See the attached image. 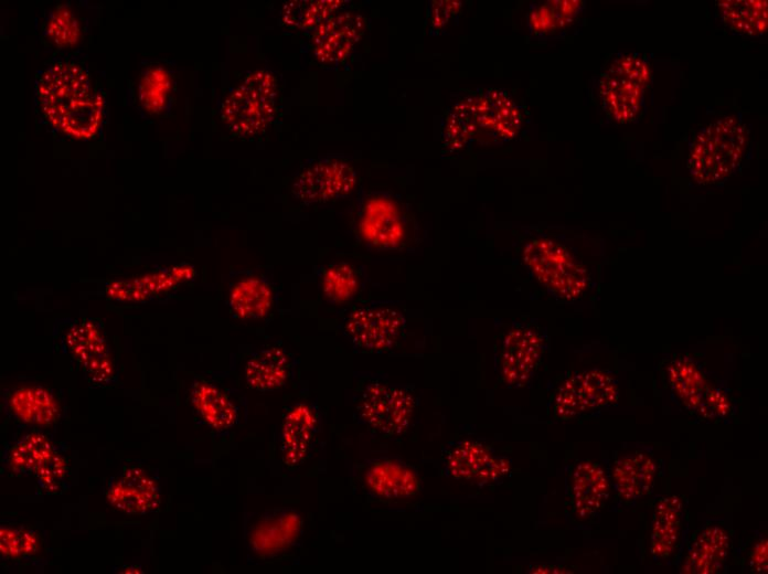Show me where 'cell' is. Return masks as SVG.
Segmentation results:
<instances>
[{
    "label": "cell",
    "mask_w": 768,
    "mask_h": 574,
    "mask_svg": "<svg viewBox=\"0 0 768 574\" xmlns=\"http://www.w3.org/2000/svg\"><path fill=\"white\" fill-rule=\"evenodd\" d=\"M38 96L46 118L65 134L88 138L97 130L103 97L81 64L61 61L51 65L38 83Z\"/></svg>",
    "instance_id": "6da1fadb"
},
{
    "label": "cell",
    "mask_w": 768,
    "mask_h": 574,
    "mask_svg": "<svg viewBox=\"0 0 768 574\" xmlns=\"http://www.w3.org/2000/svg\"><path fill=\"white\" fill-rule=\"evenodd\" d=\"M747 140L746 126L736 117H725L704 127L690 147L686 160L690 176L702 185L725 181L740 166Z\"/></svg>",
    "instance_id": "7a4b0ae2"
},
{
    "label": "cell",
    "mask_w": 768,
    "mask_h": 574,
    "mask_svg": "<svg viewBox=\"0 0 768 574\" xmlns=\"http://www.w3.org/2000/svg\"><path fill=\"white\" fill-rule=\"evenodd\" d=\"M522 259L534 279L554 298L572 301L588 288L584 264L562 243L534 237L525 243Z\"/></svg>",
    "instance_id": "3957f363"
},
{
    "label": "cell",
    "mask_w": 768,
    "mask_h": 574,
    "mask_svg": "<svg viewBox=\"0 0 768 574\" xmlns=\"http://www.w3.org/2000/svg\"><path fill=\"white\" fill-rule=\"evenodd\" d=\"M276 95L274 76L267 71L253 72L225 98L222 118L238 136L257 135L274 119Z\"/></svg>",
    "instance_id": "277c9868"
},
{
    "label": "cell",
    "mask_w": 768,
    "mask_h": 574,
    "mask_svg": "<svg viewBox=\"0 0 768 574\" xmlns=\"http://www.w3.org/2000/svg\"><path fill=\"white\" fill-rule=\"evenodd\" d=\"M649 78V63L640 54H626L612 62L599 82L602 104L612 118L621 123L637 118Z\"/></svg>",
    "instance_id": "5b68a950"
},
{
    "label": "cell",
    "mask_w": 768,
    "mask_h": 574,
    "mask_svg": "<svg viewBox=\"0 0 768 574\" xmlns=\"http://www.w3.org/2000/svg\"><path fill=\"white\" fill-rule=\"evenodd\" d=\"M617 381L601 370L576 373L556 391L553 411L559 419H570L583 413L614 405L618 401Z\"/></svg>",
    "instance_id": "8992f818"
},
{
    "label": "cell",
    "mask_w": 768,
    "mask_h": 574,
    "mask_svg": "<svg viewBox=\"0 0 768 574\" xmlns=\"http://www.w3.org/2000/svg\"><path fill=\"white\" fill-rule=\"evenodd\" d=\"M414 408L415 400L408 391L377 381L366 385L358 405L363 423L384 436L405 432Z\"/></svg>",
    "instance_id": "52a82bcc"
},
{
    "label": "cell",
    "mask_w": 768,
    "mask_h": 574,
    "mask_svg": "<svg viewBox=\"0 0 768 574\" xmlns=\"http://www.w3.org/2000/svg\"><path fill=\"white\" fill-rule=\"evenodd\" d=\"M546 339L540 329L529 323H515L505 333L498 354L502 381L511 386L524 385L540 365Z\"/></svg>",
    "instance_id": "ba28073f"
},
{
    "label": "cell",
    "mask_w": 768,
    "mask_h": 574,
    "mask_svg": "<svg viewBox=\"0 0 768 574\" xmlns=\"http://www.w3.org/2000/svg\"><path fill=\"white\" fill-rule=\"evenodd\" d=\"M356 172L337 158L319 159L295 179L292 195L303 203H323L348 195L355 187Z\"/></svg>",
    "instance_id": "9c48e42d"
},
{
    "label": "cell",
    "mask_w": 768,
    "mask_h": 574,
    "mask_svg": "<svg viewBox=\"0 0 768 574\" xmlns=\"http://www.w3.org/2000/svg\"><path fill=\"white\" fill-rule=\"evenodd\" d=\"M404 328L405 318L399 311L384 306H367L354 309L343 329L356 348L382 352L396 343Z\"/></svg>",
    "instance_id": "30bf717a"
},
{
    "label": "cell",
    "mask_w": 768,
    "mask_h": 574,
    "mask_svg": "<svg viewBox=\"0 0 768 574\" xmlns=\"http://www.w3.org/2000/svg\"><path fill=\"white\" fill-rule=\"evenodd\" d=\"M64 341L90 383L102 386L111 382L114 368L109 347L95 322L82 320L74 323L65 334Z\"/></svg>",
    "instance_id": "8fae6325"
},
{
    "label": "cell",
    "mask_w": 768,
    "mask_h": 574,
    "mask_svg": "<svg viewBox=\"0 0 768 574\" xmlns=\"http://www.w3.org/2000/svg\"><path fill=\"white\" fill-rule=\"evenodd\" d=\"M109 504L126 514H146L160 504V490L154 479L135 465L125 467L110 478L106 487Z\"/></svg>",
    "instance_id": "7c38bea8"
},
{
    "label": "cell",
    "mask_w": 768,
    "mask_h": 574,
    "mask_svg": "<svg viewBox=\"0 0 768 574\" xmlns=\"http://www.w3.org/2000/svg\"><path fill=\"white\" fill-rule=\"evenodd\" d=\"M359 228L370 245L381 249L397 248L405 237V224L397 204L385 194L370 196L359 214Z\"/></svg>",
    "instance_id": "4fadbf2b"
},
{
    "label": "cell",
    "mask_w": 768,
    "mask_h": 574,
    "mask_svg": "<svg viewBox=\"0 0 768 574\" xmlns=\"http://www.w3.org/2000/svg\"><path fill=\"white\" fill-rule=\"evenodd\" d=\"M362 32L360 15L350 12L333 14L316 29L313 54L323 64H339L349 56Z\"/></svg>",
    "instance_id": "5bb4252c"
},
{
    "label": "cell",
    "mask_w": 768,
    "mask_h": 574,
    "mask_svg": "<svg viewBox=\"0 0 768 574\" xmlns=\"http://www.w3.org/2000/svg\"><path fill=\"white\" fill-rule=\"evenodd\" d=\"M509 466L506 459L476 442H458L446 455L447 471L457 479L490 482L508 472Z\"/></svg>",
    "instance_id": "9a60e30c"
},
{
    "label": "cell",
    "mask_w": 768,
    "mask_h": 574,
    "mask_svg": "<svg viewBox=\"0 0 768 574\" xmlns=\"http://www.w3.org/2000/svg\"><path fill=\"white\" fill-rule=\"evenodd\" d=\"M6 411L15 421L33 426H50L60 417V406L46 389L25 385L7 395Z\"/></svg>",
    "instance_id": "2e32d148"
},
{
    "label": "cell",
    "mask_w": 768,
    "mask_h": 574,
    "mask_svg": "<svg viewBox=\"0 0 768 574\" xmlns=\"http://www.w3.org/2000/svg\"><path fill=\"white\" fill-rule=\"evenodd\" d=\"M573 510L580 519L594 514L604 504L609 493V483L601 467L591 461L577 464L570 476Z\"/></svg>",
    "instance_id": "e0dca14e"
},
{
    "label": "cell",
    "mask_w": 768,
    "mask_h": 574,
    "mask_svg": "<svg viewBox=\"0 0 768 574\" xmlns=\"http://www.w3.org/2000/svg\"><path fill=\"white\" fill-rule=\"evenodd\" d=\"M365 482L374 495L384 499L407 498L420 489L415 470L392 459H382L370 465L365 472Z\"/></svg>",
    "instance_id": "ac0fdd59"
},
{
    "label": "cell",
    "mask_w": 768,
    "mask_h": 574,
    "mask_svg": "<svg viewBox=\"0 0 768 574\" xmlns=\"http://www.w3.org/2000/svg\"><path fill=\"white\" fill-rule=\"evenodd\" d=\"M672 393L689 411H696L711 384L700 365L689 357L673 359L666 368Z\"/></svg>",
    "instance_id": "d6986e66"
},
{
    "label": "cell",
    "mask_w": 768,
    "mask_h": 574,
    "mask_svg": "<svg viewBox=\"0 0 768 574\" xmlns=\"http://www.w3.org/2000/svg\"><path fill=\"white\" fill-rule=\"evenodd\" d=\"M654 472L653 460L643 453L618 459L611 470L615 488L623 500H636L648 493Z\"/></svg>",
    "instance_id": "ffe728a7"
},
{
    "label": "cell",
    "mask_w": 768,
    "mask_h": 574,
    "mask_svg": "<svg viewBox=\"0 0 768 574\" xmlns=\"http://www.w3.org/2000/svg\"><path fill=\"white\" fill-rule=\"evenodd\" d=\"M316 426V414L306 404H298L288 412L281 435L284 460L287 465H297L307 456Z\"/></svg>",
    "instance_id": "44dd1931"
},
{
    "label": "cell",
    "mask_w": 768,
    "mask_h": 574,
    "mask_svg": "<svg viewBox=\"0 0 768 574\" xmlns=\"http://www.w3.org/2000/svg\"><path fill=\"white\" fill-rule=\"evenodd\" d=\"M191 402L201 418L214 429H226L237 419V410L228 396L215 385L195 381L190 391Z\"/></svg>",
    "instance_id": "7402d4cb"
},
{
    "label": "cell",
    "mask_w": 768,
    "mask_h": 574,
    "mask_svg": "<svg viewBox=\"0 0 768 574\" xmlns=\"http://www.w3.org/2000/svg\"><path fill=\"white\" fill-rule=\"evenodd\" d=\"M729 549L727 533L718 527L701 531L686 557L685 570L693 573H714L721 570Z\"/></svg>",
    "instance_id": "603a6c76"
},
{
    "label": "cell",
    "mask_w": 768,
    "mask_h": 574,
    "mask_svg": "<svg viewBox=\"0 0 768 574\" xmlns=\"http://www.w3.org/2000/svg\"><path fill=\"white\" fill-rule=\"evenodd\" d=\"M273 291L269 284L258 277L241 279L233 285L228 305L233 315L243 320L260 319L271 307Z\"/></svg>",
    "instance_id": "cb8c5ba5"
},
{
    "label": "cell",
    "mask_w": 768,
    "mask_h": 574,
    "mask_svg": "<svg viewBox=\"0 0 768 574\" xmlns=\"http://www.w3.org/2000/svg\"><path fill=\"white\" fill-rule=\"evenodd\" d=\"M681 501L678 497L663 498L655 507L651 528V553L659 559L671 555L679 542Z\"/></svg>",
    "instance_id": "d4e9b609"
},
{
    "label": "cell",
    "mask_w": 768,
    "mask_h": 574,
    "mask_svg": "<svg viewBox=\"0 0 768 574\" xmlns=\"http://www.w3.org/2000/svg\"><path fill=\"white\" fill-rule=\"evenodd\" d=\"M56 448V445L44 434L33 431L9 446L4 453V464L13 475H33L41 463Z\"/></svg>",
    "instance_id": "484cf974"
},
{
    "label": "cell",
    "mask_w": 768,
    "mask_h": 574,
    "mask_svg": "<svg viewBox=\"0 0 768 574\" xmlns=\"http://www.w3.org/2000/svg\"><path fill=\"white\" fill-rule=\"evenodd\" d=\"M289 362L278 348H268L254 354L247 362L245 375L249 387L273 391L287 380Z\"/></svg>",
    "instance_id": "4316f807"
},
{
    "label": "cell",
    "mask_w": 768,
    "mask_h": 574,
    "mask_svg": "<svg viewBox=\"0 0 768 574\" xmlns=\"http://www.w3.org/2000/svg\"><path fill=\"white\" fill-rule=\"evenodd\" d=\"M723 22L746 35H760L767 29V2L762 0H729L717 2Z\"/></svg>",
    "instance_id": "83f0119b"
},
{
    "label": "cell",
    "mask_w": 768,
    "mask_h": 574,
    "mask_svg": "<svg viewBox=\"0 0 768 574\" xmlns=\"http://www.w3.org/2000/svg\"><path fill=\"white\" fill-rule=\"evenodd\" d=\"M584 8L583 1H546L532 4L529 28L537 35L551 34L569 24Z\"/></svg>",
    "instance_id": "f1b7e54d"
},
{
    "label": "cell",
    "mask_w": 768,
    "mask_h": 574,
    "mask_svg": "<svg viewBox=\"0 0 768 574\" xmlns=\"http://www.w3.org/2000/svg\"><path fill=\"white\" fill-rule=\"evenodd\" d=\"M342 1H290L282 7L281 19L284 23L299 28L310 29L319 26L335 12Z\"/></svg>",
    "instance_id": "f546056e"
},
{
    "label": "cell",
    "mask_w": 768,
    "mask_h": 574,
    "mask_svg": "<svg viewBox=\"0 0 768 574\" xmlns=\"http://www.w3.org/2000/svg\"><path fill=\"white\" fill-rule=\"evenodd\" d=\"M359 277L354 268L346 263L330 265L321 280L326 298L335 304L352 299L359 289Z\"/></svg>",
    "instance_id": "4dcf8cb0"
},
{
    "label": "cell",
    "mask_w": 768,
    "mask_h": 574,
    "mask_svg": "<svg viewBox=\"0 0 768 574\" xmlns=\"http://www.w3.org/2000/svg\"><path fill=\"white\" fill-rule=\"evenodd\" d=\"M40 549L38 534L22 525H1L0 552L7 559H25L34 555Z\"/></svg>",
    "instance_id": "1f68e13d"
},
{
    "label": "cell",
    "mask_w": 768,
    "mask_h": 574,
    "mask_svg": "<svg viewBox=\"0 0 768 574\" xmlns=\"http://www.w3.org/2000/svg\"><path fill=\"white\" fill-rule=\"evenodd\" d=\"M70 474L68 461L57 448L47 456L33 476L40 489L46 493H57L63 490Z\"/></svg>",
    "instance_id": "d6a6232c"
},
{
    "label": "cell",
    "mask_w": 768,
    "mask_h": 574,
    "mask_svg": "<svg viewBox=\"0 0 768 574\" xmlns=\"http://www.w3.org/2000/svg\"><path fill=\"white\" fill-rule=\"evenodd\" d=\"M169 87V75L163 68L147 71L140 82L141 103L147 109L158 111L166 103Z\"/></svg>",
    "instance_id": "836d02e7"
},
{
    "label": "cell",
    "mask_w": 768,
    "mask_h": 574,
    "mask_svg": "<svg viewBox=\"0 0 768 574\" xmlns=\"http://www.w3.org/2000/svg\"><path fill=\"white\" fill-rule=\"evenodd\" d=\"M47 35L60 45L74 43L78 36L76 19L67 11H57L47 23Z\"/></svg>",
    "instance_id": "e575fe53"
},
{
    "label": "cell",
    "mask_w": 768,
    "mask_h": 574,
    "mask_svg": "<svg viewBox=\"0 0 768 574\" xmlns=\"http://www.w3.org/2000/svg\"><path fill=\"white\" fill-rule=\"evenodd\" d=\"M732 411L727 393L722 387H711L696 408L704 418L725 417Z\"/></svg>",
    "instance_id": "d590c367"
},
{
    "label": "cell",
    "mask_w": 768,
    "mask_h": 574,
    "mask_svg": "<svg viewBox=\"0 0 768 574\" xmlns=\"http://www.w3.org/2000/svg\"><path fill=\"white\" fill-rule=\"evenodd\" d=\"M429 23L431 33L444 28L449 19L457 14L461 8L459 1H431L429 2Z\"/></svg>",
    "instance_id": "8d00e7d4"
},
{
    "label": "cell",
    "mask_w": 768,
    "mask_h": 574,
    "mask_svg": "<svg viewBox=\"0 0 768 574\" xmlns=\"http://www.w3.org/2000/svg\"><path fill=\"white\" fill-rule=\"evenodd\" d=\"M750 565L755 572H765L767 570V541L761 540L756 543L750 554Z\"/></svg>",
    "instance_id": "74e56055"
}]
</instances>
